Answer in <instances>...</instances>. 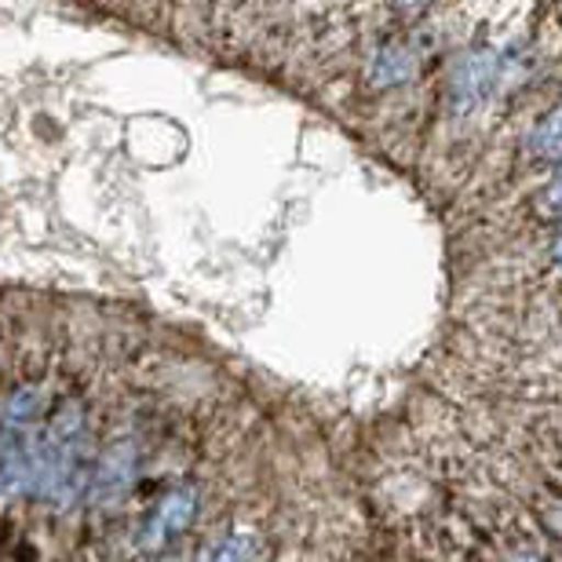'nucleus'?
<instances>
[{
    "label": "nucleus",
    "mask_w": 562,
    "mask_h": 562,
    "mask_svg": "<svg viewBox=\"0 0 562 562\" xmlns=\"http://www.w3.org/2000/svg\"><path fill=\"white\" fill-rule=\"evenodd\" d=\"M413 77V55L406 48H398V44H391L376 55L373 63V85L387 88V85H402Z\"/></svg>",
    "instance_id": "6"
},
{
    "label": "nucleus",
    "mask_w": 562,
    "mask_h": 562,
    "mask_svg": "<svg viewBox=\"0 0 562 562\" xmlns=\"http://www.w3.org/2000/svg\"><path fill=\"white\" fill-rule=\"evenodd\" d=\"M263 548L252 541L249 533H238V537H227V541H220L216 548H209V559H252V555H260Z\"/></svg>",
    "instance_id": "8"
},
{
    "label": "nucleus",
    "mask_w": 562,
    "mask_h": 562,
    "mask_svg": "<svg viewBox=\"0 0 562 562\" xmlns=\"http://www.w3.org/2000/svg\"><path fill=\"white\" fill-rule=\"evenodd\" d=\"M541 209L548 212V216H555V212H562V168L552 176V183L544 187V194H541Z\"/></svg>",
    "instance_id": "9"
},
{
    "label": "nucleus",
    "mask_w": 562,
    "mask_h": 562,
    "mask_svg": "<svg viewBox=\"0 0 562 562\" xmlns=\"http://www.w3.org/2000/svg\"><path fill=\"white\" fill-rule=\"evenodd\" d=\"M530 150L533 157H541V161H562V103H555L533 125Z\"/></svg>",
    "instance_id": "5"
},
{
    "label": "nucleus",
    "mask_w": 562,
    "mask_h": 562,
    "mask_svg": "<svg viewBox=\"0 0 562 562\" xmlns=\"http://www.w3.org/2000/svg\"><path fill=\"white\" fill-rule=\"evenodd\" d=\"M552 263L562 271V227H559V234H555V245H552Z\"/></svg>",
    "instance_id": "10"
},
{
    "label": "nucleus",
    "mask_w": 562,
    "mask_h": 562,
    "mask_svg": "<svg viewBox=\"0 0 562 562\" xmlns=\"http://www.w3.org/2000/svg\"><path fill=\"white\" fill-rule=\"evenodd\" d=\"M497 85V55L493 52H475L457 66L453 85H449V103L453 114H471L482 99L493 92Z\"/></svg>",
    "instance_id": "3"
},
{
    "label": "nucleus",
    "mask_w": 562,
    "mask_h": 562,
    "mask_svg": "<svg viewBox=\"0 0 562 562\" xmlns=\"http://www.w3.org/2000/svg\"><path fill=\"white\" fill-rule=\"evenodd\" d=\"M395 4H402V8H413V4H420V0H395Z\"/></svg>",
    "instance_id": "11"
},
{
    "label": "nucleus",
    "mask_w": 562,
    "mask_h": 562,
    "mask_svg": "<svg viewBox=\"0 0 562 562\" xmlns=\"http://www.w3.org/2000/svg\"><path fill=\"white\" fill-rule=\"evenodd\" d=\"M194 515H198V490L194 486H176L172 493H165V497L157 501L154 515L143 522L139 548L154 552V548L168 544L172 537H179L190 522H194Z\"/></svg>",
    "instance_id": "2"
},
{
    "label": "nucleus",
    "mask_w": 562,
    "mask_h": 562,
    "mask_svg": "<svg viewBox=\"0 0 562 562\" xmlns=\"http://www.w3.org/2000/svg\"><path fill=\"white\" fill-rule=\"evenodd\" d=\"M85 446H88L85 409L81 402H66L41 435V482H37L41 501L55 504V508H66L70 501H77V493L88 486Z\"/></svg>",
    "instance_id": "1"
},
{
    "label": "nucleus",
    "mask_w": 562,
    "mask_h": 562,
    "mask_svg": "<svg viewBox=\"0 0 562 562\" xmlns=\"http://www.w3.org/2000/svg\"><path fill=\"white\" fill-rule=\"evenodd\" d=\"M132 471H136V449H132L128 442L110 449L106 460L95 471V479H92L95 497L99 501H114L117 493H125V486L132 482Z\"/></svg>",
    "instance_id": "4"
},
{
    "label": "nucleus",
    "mask_w": 562,
    "mask_h": 562,
    "mask_svg": "<svg viewBox=\"0 0 562 562\" xmlns=\"http://www.w3.org/2000/svg\"><path fill=\"white\" fill-rule=\"evenodd\" d=\"M44 406L41 387H19L15 395L8 398V424H33Z\"/></svg>",
    "instance_id": "7"
}]
</instances>
